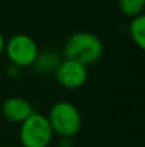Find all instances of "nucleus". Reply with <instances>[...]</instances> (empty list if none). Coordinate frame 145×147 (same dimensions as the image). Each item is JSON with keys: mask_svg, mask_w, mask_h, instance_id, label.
<instances>
[{"mask_svg": "<svg viewBox=\"0 0 145 147\" xmlns=\"http://www.w3.org/2000/svg\"><path fill=\"white\" fill-rule=\"evenodd\" d=\"M47 120L51 126L53 133L63 139H71L80 133L83 126V119L78 109L70 101H57L51 106Z\"/></svg>", "mask_w": 145, "mask_h": 147, "instance_id": "nucleus-2", "label": "nucleus"}, {"mask_svg": "<svg viewBox=\"0 0 145 147\" xmlns=\"http://www.w3.org/2000/svg\"><path fill=\"white\" fill-rule=\"evenodd\" d=\"M4 53L7 54L10 63L16 67H29L33 66L37 56H39V47L36 40L24 33L14 34L6 42L4 45Z\"/></svg>", "mask_w": 145, "mask_h": 147, "instance_id": "nucleus-4", "label": "nucleus"}, {"mask_svg": "<svg viewBox=\"0 0 145 147\" xmlns=\"http://www.w3.org/2000/svg\"><path fill=\"white\" fill-rule=\"evenodd\" d=\"M53 130L47 116L33 111L20 124V143L23 147H47L53 139Z\"/></svg>", "mask_w": 145, "mask_h": 147, "instance_id": "nucleus-3", "label": "nucleus"}, {"mask_svg": "<svg viewBox=\"0 0 145 147\" xmlns=\"http://www.w3.org/2000/svg\"><path fill=\"white\" fill-rule=\"evenodd\" d=\"M54 76L57 83L64 89H78L86 84L88 79V70L87 66L81 63L64 59L57 64Z\"/></svg>", "mask_w": 145, "mask_h": 147, "instance_id": "nucleus-5", "label": "nucleus"}, {"mask_svg": "<svg viewBox=\"0 0 145 147\" xmlns=\"http://www.w3.org/2000/svg\"><path fill=\"white\" fill-rule=\"evenodd\" d=\"M54 59H57V56L55 54H53V53H43V54H40L39 53V56H37V59H36V61H34V66L39 69V70H44V71H54L55 70V67H57V64L60 63H54Z\"/></svg>", "mask_w": 145, "mask_h": 147, "instance_id": "nucleus-9", "label": "nucleus"}, {"mask_svg": "<svg viewBox=\"0 0 145 147\" xmlns=\"http://www.w3.org/2000/svg\"><path fill=\"white\" fill-rule=\"evenodd\" d=\"M33 111L34 110H33L31 103L19 96L6 98L1 104V116L7 121L16 123V124H21Z\"/></svg>", "mask_w": 145, "mask_h": 147, "instance_id": "nucleus-6", "label": "nucleus"}, {"mask_svg": "<svg viewBox=\"0 0 145 147\" xmlns=\"http://www.w3.org/2000/svg\"><path fill=\"white\" fill-rule=\"evenodd\" d=\"M4 45H6V42H4V37H3V34L0 32V56L4 53Z\"/></svg>", "mask_w": 145, "mask_h": 147, "instance_id": "nucleus-10", "label": "nucleus"}, {"mask_svg": "<svg viewBox=\"0 0 145 147\" xmlns=\"http://www.w3.org/2000/svg\"><path fill=\"white\" fill-rule=\"evenodd\" d=\"M104 51L101 39L90 32H76L68 36L64 43L63 53L68 60H74L84 66L97 63Z\"/></svg>", "mask_w": 145, "mask_h": 147, "instance_id": "nucleus-1", "label": "nucleus"}, {"mask_svg": "<svg viewBox=\"0 0 145 147\" xmlns=\"http://www.w3.org/2000/svg\"><path fill=\"white\" fill-rule=\"evenodd\" d=\"M130 36L134 43L141 50L145 49V16L140 14L131 19L130 23Z\"/></svg>", "mask_w": 145, "mask_h": 147, "instance_id": "nucleus-7", "label": "nucleus"}, {"mask_svg": "<svg viewBox=\"0 0 145 147\" xmlns=\"http://www.w3.org/2000/svg\"><path fill=\"white\" fill-rule=\"evenodd\" d=\"M118 7L121 13L130 19L144 14L145 0H118Z\"/></svg>", "mask_w": 145, "mask_h": 147, "instance_id": "nucleus-8", "label": "nucleus"}]
</instances>
